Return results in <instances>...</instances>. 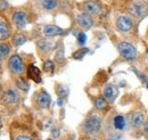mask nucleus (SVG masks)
Returning <instances> with one entry per match:
<instances>
[{
    "mask_svg": "<svg viewBox=\"0 0 148 140\" xmlns=\"http://www.w3.org/2000/svg\"><path fill=\"white\" fill-rule=\"evenodd\" d=\"M129 13L136 18L143 17L148 10V6L145 0H132L128 6Z\"/></svg>",
    "mask_w": 148,
    "mask_h": 140,
    "instance_id": "1",
    "label": "nucleus"
},
{
    "mask_svg": "<svg viewBox=\"0 0 148 140\" xmlns=\"http://www.w3.org/2000/svg\"><path fill=\"white\" fill-rule=\"evenodd\" d=\"M117 50L121 54L122 57H124L125 59L132 60L137 57V49L129 42H121L117 46Z\"/></svg>",
    "mask_w": 148,
    "mask_h": 140,
    "instance_id": "2",
    "label": "nucleus"
},
{
    "mask_svg": "<svg viewBox=\"0 0 148 140\" xmlns=\"http://www.w3.org/2000/svg\"><path fill=\"white\" fill-rule=\"evenodd\" d=\"M101 125V121L98 116H91L87 122H84V124L82 125V130L86 133H93L97 130L100 129Z\"/></svg>",
    "mask_w": 148,
    "mask_h": 140,
    "instance_id": "3",
    "label": "nucleus"
},
{
    "mask_svg": "<svg viewBox=\"0 0 148 140\" xmlns=\"http://www.w3.org/2000/svg\"><path fill=\"white\" fill-rule=\"evenodd\" d=\"M8 66L9 70L12 71L14 74H19L24 70V65H23V60L22 58L17 55H13L9 60H8Z\"/></svg>",
    "mask_w": 148,
    "mask_h": 140,
    "instance_id": "4",
    "label": "nucleus"
},
{
    "mask_svg": "<svg viewBox=\"0 0 148 140\" xmlns=\"http://www.w3.org/2000/svg\"><path fill=\"white\" fill-rule=\"evenodd\" d=\"M132 25H133V24H132V19L130 17H128V16H125V15L120 16V17L117 18V21H116V26H117V29H119L121 32H124V33L131 31Z\"/></svg>",
    "mask_w": 148,
    "mask_h": 140,
    "instance_id": "5",
    "label": "nucleus"
},
{
    "mask_svg": "<svg viewBox=\"0 0 148 140\" xmlns=\"http://www.w3.org/2000/svg\"><path fill=\"white\" fill-rule=\"evenodd\" d=\"M82 9L84 10V13H87L89 15H97V14L100 13L101 7H100V5L98 2L89 0V1H86L82 5Z\"/></svg>",
    "mask_w": 148,
    "mask_h": 140,
    "instance_id": "6",
    "label": "nucleus"
},
{
    "mask_svg": "<svg viewBox=\"0 0 148 140\" xmlns=\"http://www.w3.org/2000/svg\"><path fill=\"white\" fill-rule=\"evenodd\" d=\"M76 24L83 29H89L91 27L93 24V19L91 18V16L87 13H82L80 15L76 16Z\"/></svg>",
    "mask_w": 148,
    "mask_h": 140,
    "instance_id": "7",
    "label": "nucleus"
},
{
    "mask_svg": "<svg viewBox=\"0 0 148 140\" xmlns=\"http://www.w3.org/2000/svg\"><path fill=\"white\" fill-rule=\"evenodd\" d=\"M12 18H13V22L15 23V25L19 29L24 27L27 23V14L25 12H16L13 14Z\"/></svg>",
    "mask_w": 148,
    "mask_h": 140,
    "instance_id": "8",
    "label": "nucleus"
},
{
    "mask_svg": "<svg viewBox=\"0 0 148 140\" xmlns=\"http://www.w3.org/2000/svg\"><path fill=\"white\" fill-rule=\"evenodd\" d=\"M18 98H19L18 92L15 89H8L3 93V103L5 104H8V105H12V104L16 103L18 100Z\"/></svg>",
    "mask_w": 148,
    "mask_h": 140,
    "instance_id": "9",
    "label": "nucleus"
},
{
    "mask_svg": "<svg viewBox=\"0 0 148 140\" xmlns=\"http://www.w3.org/2000/svg\"><path fill=\"white\" fill-rule=\"evenodd\" d=\"M130 122H131V125L134 126V128H138L140 125H143L144 122H145V115L143 112H134L131 116H130Z\"/></svg>",
    "mask_w": 148,
    "mask_h": 140,
    "instance_id": "10",
    "label": "nucleus"
},
{
    "mask_svg": "<svg viewBox=\"0 0 148 140\" xmlns=\"http://www.w3.org/2000/svg\"><path fill=\"white\" fill-rule=\"evenodd\" d=\"M36 102H37L38 105L41 106V107H48V106L50 105V103H51V98H50V96L47 92L41 91L37 96Z\"/></svg>",
    "mask_w": 148,
    "mask_h": 140,
    "instance_id": "11",
    "label": "nucleus"
},
{
    "mask_svg": "<svg viewBox=\"0 0 148 140\" xmlns=\"http://www.w3.org/2000/svg\"><path fill=\"white\" fill-rule=\"evenodd\" d=\"M64 30L56 26V25H46L43 27V34L47 36H56V35L63 34Z\"/></svg>",
    "mask_w": 148,
    "mask_h": 140,
    "instance_id": "12",
    "label": "nucleus"
},
{
    "mask_svg": "<svg viewBox=\"0 0 148 140\" xmlns=\"http://www.w3.org/2000/svg\"><path fill=\"white\" fill-rule=\"evenodd\" d=\"M27 76L30 79H32L36 82H40L41 78H40V70L34 65H30V67L27 69Z\"/></svg>",
    "mask_w": 148,
    "mask_h": 140,
    "instance_id": "13",
    "label": "nucleus"
},
{
    "mask_svg": "<svg viewBox=\"0 0 148 140\" xmlns=\"http://www.w3.org/2000/svg\"><path fill=\"white\" fill-rule=\"evenodd\" d=\"M116 93H117V90H116V88L114 87L113 84H107L105 89H104V96H105V98L106 99H108V100H114V98L116 97Z\"/></svg>",
    "mask_w": 148,
    "mask_h": 140,
    "instance_id": "14",
    "label": "nucleus"
},
{
    "mask_svg": "<svg viewBox=\"0 0 148 140\" xmlns=\"http://www.w3.org/2000/svg\"><path fill=\"white\" fill-rule=\"evenodd\" d=\"M113 125H114V128L117 129V130H123V129L125 128V125H127L125 119H124L122 115L115 116L114 120H113Z\"/></svg>",
    "mask_w": 148,
    "mask_h": 140,
    "instance_id": "15",
    "label": "nucleus"
},
{
    "mask_svg": "<svg viewBox=\"0 0 148 140\" xmlns=\"http://www.w3.org/2000/svg\"><path fill=\"white\" fill-rule=\"evenodd\" d=\"M38 47L40 48V49H43V50H49V49H51L53 47H56V43L55 42H49L48 40H46V39H41L39 42H38Z\"/></svg>",
    "mask_w": 148,
    "mask_h": 140,
    "instance_id": "16",
    "label": "nucleus"
},
{
    "mask_svg": "<svg viewBox=\"0 0 148 140\" xmlns=\"http://www.w3.org/2000/svg\"><path fill=\"white\" fill-rule=\"evenodd\" d=\"M8 35H9V30H8L7 25L5 24V21L1 19V22H0V36H1V40L7 39Z\"/></svg>",
    "mask_w": 148,
    "mask_h": 140,
    "instance_id": "17",
    "label": "nucleus"
},
{
    "mask_svg": "<svg viewBox=\"0 0 148 140\" xmlns=\"http://www.w3.org/2000/svg\"><path fill=\"white\" fill-rule=\"evenodd\" d=\"M41 5L45 9L47 10H53L55 9V7L57 6V0H42Z\"/></svg>",
    "mask_w": 148,
    "mask_h": 140,
    "instance_id": "18",
    "label": "nucleus"
},
{
    "mask_svg": "<svg viewBox=\"0 0 148 140\" xmlns=\"http://www.w3.org/2000/svg\"><path fill=\"white\" fill-rule=\"evenodd\" d=\"M25 41H26V38L23 34H19L18 33V34H15L13 36V43H14V46H16V47L22 46Z\"/></svg>",
    "mask_w": 148,
    "mask_h": 140,
    "instance_id": "19",
    "label": "nucleus"
},
{
    "mask_svg": "<svg viewBox=\"0 0 148 140\" xmlns=\"http://www.w3.org/2000/svg\"><path fill=\"white\" fill-rule=\"evenodd\" d=\"M56 91H57V95L60 97V98H64L69 95V88L65 87V86H58L56 88Z\"/></svg>",
    "mask_w": 148,
    "mask_h": 140,
    "instance_id": "20",
    "label": "nucleus"
},
{
    "mask_svg": "<svg viewBox=\"0 0 148 140\" xmlns=\"http://www.w3.org/2000/svg\"><path fill=\"white\" fill-rule=\"evenodd\" d=\"M95 106L98 108V109H104L105 107H106V100L104 99V98H97L96 100H95Z\"/></svg>",
    "mask_w": 148,
    "mask_h": 140,
    "instance_id": "21",
    "label": "nucleus"
},
{
    "mask_svg": "<svg viewBox=\"0 0 148 140\" xmlns=\"http://www.w3.org/2000/svg\"><path fill=\"white\" fill-rule=\"evenodd\" d=\"M89 51V49L88 48H82V49H79L77 51H75V53L73 54V57L75 58V59H79V58H82Z\"/></svg>",
    "mask_w": 148,
    "mask_h": 140,
    "instance_id": "22",
    "label": "nucleus"
},
{
    "mask_svg": "<svg viewBox=\"0 0 148 140\" xmlns=\"http://www.w3.org/2000/svg\"><path fill=\"white\" fill-rule=\"evenodd\" d=\"M43 71L45 72H53L54 71V63L51 62V60H47V62H45V64H43Z\"/></svg>",
    "mask_w": 148,
    "mask_h": 140,
    "instance_id": "23",
    "label": "nucleus"
},
{
    "mask_svg": "<svg viewBox=\"0 0 148 140\" xmlns=\"http://www.w3.org/2000/svg\"><path fill=\"white\" fill-rule=\"evenodd\" d=\"M16 86H17L21 90H24V91H27V90H29V84H27L24 80H17V81H16Z\"/></svg>",
    "mask_w": 148,
    "mask_h": 140,
    "instance_id": "24",
    "label": "nucleus"
},
{
    "mask_svg": "<svg viewBox=\"0 0 148 140\" xmlns=\"http://www.w3.org/2000/svg\"><path fill=\"white\" fill-rule=\"evenodd\" d=\"M0 51H1V58H5L8 53H9V47L7 46V45H5V43H1V46H0Z\"/></svg>",
    "mask_w": 148,
    "mask_h": 140,
    "instance_id": "25",
    "label": "nucleus"
},
{
    "mask_svg": "<svg viewBox=\"0 0 148 140\" xmlns=\"http://www.w3.org/2000/svg\"><path fill=\"white\" fill-rule=\"evenodd\" d=\"M86 41H87V35L84 34L83 32H80V33L77 34V43L82 46V45L86 43Z\"/></svg>",
    "mask_w": 148,
    "mask_h": 140,
    "instance_id": "26",
    "label": "nucleus"
},
{
    "mask_svg": "<svg viewBox=\"0 0 148 140\" xmlns=\"http://www.w3.org/2000/svg\"><path fill=\"white\" fill-rule=\"evenodd\" d=\"M63 54H64V51H63V50H59V51H58V54H57V55H56V60H57V62H60V60H62V59H63Z\"/></svg>",
    "mask_w": 148,
    "mask_h": 140,
    "instance_id": "27",
    "label": "nucleus"
},
{
    "mask_svg": "<svg viewBox=\"0 0 148 140\" xmlns=\"http://www.w3.org/2000/svg\"><path fill=\"white\" fill-rule=\"evenodd\" d=\"M15 140H31V138H29V137H26V136H19V137H17Z\"/></svg>",
    "mask_w": 148,
    "mask_h": 140,
    "instance_id": "28",
    "label": "nucleus"
},
{
    "mask_svg": "<svg viewBox=\"0 0 148 140\" xmlns=\"http://www.w3.org/2000/svg\"><path fill=\"white\" fill-rule=\"evenodd\" d=\"M53 136H54L55 138H57V137L59 136V131H58V129H54V130H53Z\"/></svg>",
    "mask_w": 148,
    "mask_h": 140,
    "instance_id": "29",
    "label": "nucleus"
},
{
    "mask_svg": "<svg viewBox=\"0 0 148 140\" xmlns=\"http://www.w3.org/2000/svg\"><path fill=\"white\" fill-rule=\"evenodd\" d=\"M5 7H7V1L1 0V10H3V9H5Z\"/></svg>",
    "mask_w": 148,
    "mask_h": 140,
    "instance_id": "30",
    "label": "nucleus"
},
{
    "mask_svg": "<svg viewBox=\"0 0 148 140\" xmlns=\"http://www.w3.org/2000/svg\"><path fill=\"white\" fill-rule=\"evenodd\" d=\"M57 105H58V106H62V105H63V99H62V98L57 100Z\"/></svg>",
    "mask_w": 148,
    "mask_h": 140,
    "instance_id": "31",
    "label": "nucleus"
},
{
    "mask_svg": "<svg viewBox=\"0 0 148 140\" xmlns=\"http://www.w3.org/2000/svg\"><path fill=\"white\" fill-rule=\"evenodd\" d=\"M147 89H148V82H147Z\"/></svg>",
    "mask_w": 148,
    "mask_h": 140,
    "instance_id": "32",
    "label": "nucleus"
},
{
    "mask_svg": "<svg viewBox=\"0 0 148 140\" xmlns=\"http://www.w3.org/2000/svg\"><path fill=\"white\" fill-rule=\"evenodd\" d=\"M90 140H96V139H93V138H92V139H90Z\"/></svg>",
    "mask_w": 148,
    "mask_h": 140,
    "instance_id": "33",
    "label": "nucleus"
},
{
    "mask_svg": "<svg viewBox=\"0 0 148 140\" xmlns=\"http://www.w3.org/2000/svg\"><path fill=\"white\" fill-rule=\"evenodd\" d=\"M48 140H51V139H48Z\"/></svg>",
    "mask_w": 148,
    "mask_h": 140,
    "instance_id": "34",
    "label": "nucleus"
}]
</instances>
